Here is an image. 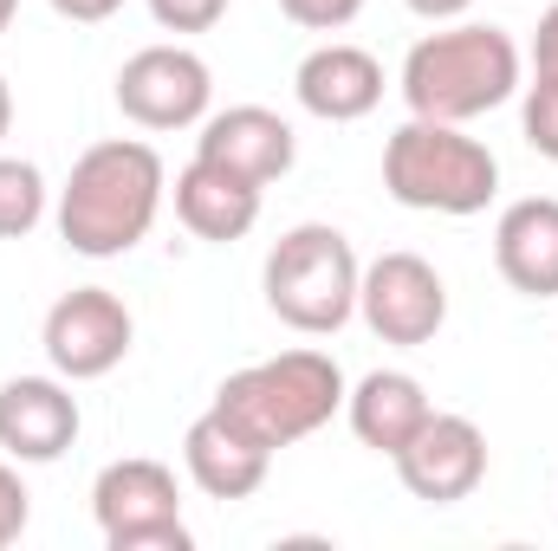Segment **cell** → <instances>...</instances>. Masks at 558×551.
Here are the masks:
<instances>
[{
  "instance_id": "e0dca14e",
  "label": "cell",
  "mask_w": 558,
  "mask_h": 551,
  "mask_svg": "<svg viewBox=\"0 0 558 551\" xmlns=\"http://www.w3.org/2000/svg\"><path fill=\"white\" fill-rule=\"evenodd\" d=\"M428 415H435V403H428L422 377H410V370H371V377H357L351 396H344L351 434H357L364 448L390 454V461L410 448V434H416Z\"/></svg>"
},
{
  "instance_id": "7c38bea8",
  "label": "cell",
  "mask_w": 558,
  "mask_h": 551,
  "mask_svg": "<svg viewBox=\"0 0 558 551\" xmlns=\"http://www.w3.org/2000/svg\"><path fill=\"white\" fill-rule=\"evenodd\" d=\"M292 98L318 124H357V118H371L384 105V65H377V52H364L351 39H325V46H312L299 59Z\"/></svg>"
},
{
  "instance_id": "cb8c5ba5",
  "label": "cell",
  "mask_w": 558,
  "mask_h": 551,
  "mask_svg": "<svg viewBox=\"0 0 558 551\" xmlns=\"http://www.w3.org/2000/svg\"><path fill=\"white\" fill-rule=\"evenodd\" d=\"M59 20H72V26H105L111 13H124V0H46Z\"/></svg>"
},
{
  "instance_id": "6da1fadb",
  "label": "cell",
  "mask_w": 558,
  "mask_h": 551,
  "mask_svg": "<svg viewBox=\"0 0 558 551\" xmlns=\"http://www.w3.org/2000/svg\"><path fill=\"white\" fill-rule=\"evenodd\" d=\"M169 195V169L143 137L92 143L59 188V241L85 260H118L149 241Z\"/></svg>"
},
{
  "instance_id": "5b68a950",
  "label": "cell",
  "mask_w": 558,
  "mask_h": 551,
  "mask_svg": "<svg viewBox=\"0 0 558 551\" xmlns=\"http://www.w3.org/2000/svg\"><path fill=\"white\" fill-rule=\"evenodd\" d=\"M357 279H364V260L344 241V228L299 221L274 241V254L260 267V292L279 325H292L305 338H331L357 318Z\"/></svg>"
},
{
  "instance_id": "2e32d148",
  "label": "cell",
  "mask_w": 558,
  "mask_h": 551,
  "mask_svg": "<svg viewBox=\"0 0 558 551\" xmlns=\"http://www.w3.org/2000/svg\"><path fill=\"white\" fill-rule=\"evenodd\" d=\"M494 267L520 298H558V195H526L500 208Z\"/></svg>"
},
{
  "instance_id": "4316f807",
  "label": "cell",
  "mask_w": 558,
  "mask_h": 551,
  "mask_svg": "<svg viewBox=\"0 0 558 551\" xmlns=\"http://www.w3.org/2000/svg\"><path fill=\"white\" fill-rule=\"evenodd\" d=\"M13 13H20V0H0V33L13 26Z\"/></svg>"
},
{
  "instance_id": "44dd1931",
  "label": "cell",
  "mask_w": 558,
  "mask_h": 551,
  "mask_svg": "<svg viewBox=\"0 0 558 551\" xmlns=\"http://www.w3.org/2000/svg\"><path fill=\"white\" fill-rule=\"evenodd\" d=\"M26 519H33V493H26V480H20V461L0 454V551L26 532Z\"/></svg>"
},
{
  "instance_id": "ffe728a7",
  "label": "cell",
  "mask_w": 558,
  "mask_h": 551,
  "mask_svg": "<svg viewBox=\"0 0 558 551\" xmlns=\"http://www.w3.org/2000/svg\"><path fill=\"white\" fill-rule=\"evenodd\" d=\"M228 7L234 0H149V20L162 33H208V26H221Z\"/></svg>"
},
{
  "instance_id": "3957f363",
  "label": "cell",
  "mask_w": 558,
  "mask_h": 551,
  "mask_svg": "<svg viewBox=\"0 0 558 551\" xmlns=\"http://www.w3.org/2000/svg\"><path fill=\"white\" fill-rule=\"evenodd\" d=\"M344 396H351V383L331 351H279V357H260V364L221 377L208 409H221L234 428H247L260 448L279 454V448L318 434L344 409Z\"/></svg>"
},
{
  "instance_id": "52a82bcc",
  "label": "cell",
  "mask_w": 558,
  "mask_h": 551,
  "mask_svg": "<svg viewBox=\"0 0 558 551\" xmlns=\"http://www.w3.org/2000/svg\"><path fill=\"white\" fill-rule=\"evenodd\" d=\"M131 338H137V318H131V305H124L111 285H72L65 298H52V311H46V325H39L46 364H52L65 383H98V377H111V370L131 357Z\"/></svg>"
},
{
  "instance_id": "4fadbf2b",
  "label": "cell",
  "mask_w": 558,
  "mask_h": 551,
  "mask_svg": "<svg viewBox=\"0 0 558 551\" xmlns=\"http://www.w3.org/2000/svg\"><path fill=\"white\" fill-rule=\"evenodd\" d=\"M195 156L247 175V182H279L292 162H299V137L292 124L267 111V105H228V111H208L202 118V137H195Z\"/></svg>"
},
{
  "instance_id": "d4e9b609",
  "label": "cell",
  "mask_w": 558,
  "mask_h": 551,
  "mask_svg": "<svg viewBox=\"0 0 558 551\" xmlns=\"http://www.w3.org/2000/svg\"><path fill=\"white\" fill-rule=\"evenodd\" d=\"M410 13H422V20H435V26H448V20H461L474 0H403Z\"/></svg>"
},
{
  "instance_id": "7402d4cb",
  "label": "cell",
  "mask_w": 558,
  "mask_h": 551,
  "mask_svg": "<svg viewBox=\"0 0 558 551\" xmlns=\"http://www.w3.org/2000/svg\"><path fill=\"white\" fill-rule=\"evenodd\" d=\"M279 13L292 26H305V33H338V26H351L364 13V0H279Z\"/></svg>"
},
{
  "instance_id": "603a6c76",
  "label": "cell",
  "mask_w": 558,
  "mask_h": 551,
  "mask_svg": "<svg viewBox=\"0 0 558 551\" xmlns=\"http://www.w3.org/2000/svg\"><path fill=\"white\" fill-rule=\"evenodd\" d=\"M526 59H533V72H553L558 78V0L539 13V26H533V52H526Z\"/></svg>"
},
{
  "instance_id": "484cf974",
  "label": "cell",
  "mask_w": 558,
  "mask_h": 551,
  "mask_svg": "<svg viewBox=\"0 0 558 551\" xmlns=\"http://www.w3.org/2000/svg\"><path fill=\"white\" fill-rule=\"evenodd\" d=\"M13 131V85H7V72H0V143Z\"/></svg>"
},
{
  "instance_id": "8fae6325",
  "label": "cell",
  "mask_w": 558,
  "mask_h": 551,
  "mask_svg": "<svg viewBox=\"0 0 558 551\" xmlns=\"http://www.w3.org/2000/svg\"><path fill=\"white\" fill-rule=\"evenodd\" d=\"M85 415L72 383L52 370V377H7L0 383V454L20 461V467H46L59 461L72 441H78Z\"/></svg>"
},
{
  "instance_id": "9c48e42d",
  "label": "cell",
  "mask_w": 558,
  "mask_h": 551,
  "mask_svg": "<svg viewBox=\"0 0 558 551\" xmlns=\"http://www.w3.org/2000/svg\"><path fill=\"white\" fill-rule=\"evenodd\" d=\"M357 318L397 351L435 344V331L448 325V285L422 254H377L357 279Z\"/></svg>"
},
{
  "instance_id": "9a60e30c",
  "label": "cell",
  "mask_w": 558,
  "mask_h": 551,
  "mask_svg": "<svg viewBox=\"0 0 558 551\" xmlns=\"http://www.w3.org/2000/svg\"><path fill=\"white\" fill-rule=\"evenodd\" d=\"M175 221L195 234V241H215V247H228V241H247L254 234V221H260V182H247V175H234V169H221V162H208V156H195L182 175H175Z\"/></svg>"
},
{
  "instance_id": "7a4b0ae2",
  "label": "cell",
  "mask_w": 558,
  "mask_h": 551,
  "mask_svg": "<svg viewBox=\"0 0 558 551\" xmlns=\"http://www.w3.org/2000/svg\"><path fill=\"white\" fill-rule=\"evenodd\" d=\"M526 78V59L513 46L507 26L487 20H448L435 33H422L403 59V105L410 118L435 124H474L487 111H500Z\"/></svg>"
},
{
  "instance_id": "d6986e66",
  "label": "cell",
  "mask_w": 558,
  "mask_h": 551,
  "mask_svg": "<svg viewBox=\"0 0 558 551\" xmlns=\"http://www.w3.org/2000/svg\"><path fill=\"white\" fill-rule=\"evenodd\" d=\"M520 131L546 162H558V78L553 72H533V85H520Z\"/></svg>"
},
{
  "instance_id": "277c9868",
  "label": "cell",
  "mask_w": 558,
  "mask_h": 551,
  "mask_svg": "<svg viewBox=\"0 0 558 551\" xmlns=\"http://www.w3.org/2000/svg\"><path fill=\"white\" fill-rule=\"evenodd\" d=\"M384 188H390V201H403L416 215L468 221L500 195V156L481 137H468V124L410 118L384 143Z\"/></svg>"
},
{
  "instance_id": "ac0fdd59",
  "label": "cell",
  "mask_w": 558,
  "mask_h": 551,
  "mask_svg": "<svg viewBox=\"0 0 558 551\" xmlns=\"http://www.w3.org/2000/svg\"><path fill=\"white\" fill-rule=\"evenodd\" d=\"M46 201H52V188H46L39 162L0 156V241H26L46 221Z\"/></svg>"
},
{
  "instance_id": "ba28073f",
  "label": "cell",
  "mask_w": 558,
  "mask_h": 551,
  "mask_svg": "<svg viewBox=\"0 0 558 551\" xmlns=\"http://www.w3.org/2000/svg\"><path fill=\"white\" fill-rule=\"evenodd\" d=\"M118 111L137 131H189L215 105V72L195 46H143L118 65Z\"/></svg>"
},
{
  "instance_id": "5bb4252c",
  "label": "cell",
  "mask_w": 558,
  "mask_h": 551,
  "mask_svg": "<svg viewBox=\"0 0 558 551\" xmlns=\"http://www.w3.org/2000/svg\"><path fill=\"white\" fill-rule=\"evenodd\" d=\"M182 467L208 500H254L267 487L274 448H260L247 428H234L221 409H202L182 434Z\"/></svg>"
},
{
  "instance_id": "8992f818",
  "label": "cell",
  "mask_w": 558,
  "mask_h": 551,
  "mask_svg": "<svg viewBox=\"0 0 558 551\" xmlns=\"http://www.w3.org/2000/svg\"><path fill=\"white\" fill-rule=\"evenodd\" d=\"M92 513L111 551H189L182 487L149 454H124L92 480Z\"/></svg>"
},
{
  "instance_id": "30bf717a",
  "label": "cell",
  "mask_w": 558,
  "mask_h": 551,
  "mask_svg": "<svg viewBox=\"0 0 558 551\" xmlns=\"http://www.w3.org/2000/svg\"><path fill=\"white\" fill-rule=\"evenodd\" d=\"M397 480L428 506H461L487 480V434H481V421L435 409L410 434V448L397 454Z\"/></svg>"
}]
</instances>
